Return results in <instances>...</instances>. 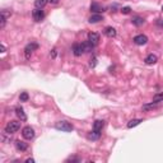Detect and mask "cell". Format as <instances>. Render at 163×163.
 <instances>
[{"instance_id": "cell-1", "label": "cell", "mask_w": 163, "mask_h": 163, "mask_svg": "<svg viewBox=\"0 0 163 163\" xmlns=\"http://www.w3.org/2000/svg\"><path fill=\"white\" fill-rule=\"evenodd\" d=\"M55 127L57 129V130L60 131H65V133H70L73 131V125L69 122V121H65V120H63V121H57L55 124Z\"/></svg>"}, {"instance_id": "cell-2", "label": "cell", "mask_w": 163, "mask_h": 163, "mask_svg": "<svg viewBox=\"0 0 163 163\" xmlns=\"http://www.w3.org/2000/svg\"><path fill=\"white\" fill-rule=\"evenodd\" d=\"M19 129H21V122L19 121H16V120H13V121H9L5 126V131L8 134H14L17 133Z\"/></svg>"}, {"instance_id": "cell-3", "label": "cell", "mask_w": 163, "mask_h": 163, "mask_svg": "<svg viewBox=\"0 0 163 163\" xmlns=\"http://www.w3.org/2000/svg\"><path fill=\"white\" fill-rule=\"evenodd\" d=\"M22 136L26 140H32V139L35 138V130H33L31 126L23 127V130H22Z\"/></svg>"}, {"instance_id": "cell-4", "label": "cell", "mask_w": 163, "mask_h": 163, "mask_svg": "<svg viewBox=\"0 0 163 163\" xmlns=\"http://www.w3.org/2000/svg\"><path fill=\"white\" fill-rule=\"evenodd\" d=\"M32 17L36 22H41V21H44V18H45V12L42 10L41 8H36L35 10L32 12Z\"/></svg>"}, {"instance_id": "cell-5", "label": "cell", "mask_w": 163, "mask_h": 163, "mask_svg": "<svg viewBox=\"0 0 163 163\" xmlns=\"http://www.w3.org/2000/svg\"><path fill=\"white\" fill-rule=\"evenodd\" d=\"M38 49V44L36 42H31V44H28L26 47H24V54H26V57L27 59H30V56L33 51H36Z\"/></svg>"}, {"instance_id": "cell-6", "label": "cell", "mask_w": 163, "mask_h": 163, "mask_svg": "<svg viewBox=\"0 0 163 163\" xmlns=\"http://www.w3.org/2000/svg\"><path fill=\"white\" fill-rule=\"evenodd\" d=\"M10 16H12V12L10 10L3 9V10H1V24H0V27H1V28L5 27V23H7L8 19L10 18Z\"/></svg>"}, {"instance_id": "cell-7", "label": "cell", "mask_w": 163, "mask_h": 163, "mask_svg": "<svg viewBox=\"0 0 163 163\" xmlns=\"http://www.w3.org/2000/svg\"><path fill=\"white\" fill-rule=\"evenodd\" d=\"M148 42V37L145 35H138L134 37V44H136L139 46H143V45H145Z\"/></svg>"}, {"instance_id": "cell-8", "label": "cell", "mask_w": 163, "mask_h": 163, "mask_svg": "<svg viewBox=\"0 0 163 163\" xmlns=\"http://www.w3.org/2000/svg\"><path fill=\"white\" fill-rule=\"evenodd\" d=\"M88 41L90 42V44H93L94 46L98 45V42H99V35H98V33H96V32H89V33H88Z\"/></svg>"}, {"instance_id": "cell-9", "label": "cell", "mask_w": 163, "mask_h": 163, "mask_svg": "<svg viewBox=\"0 0 163 163\" xmlns=\"http://www.w3.org/2000/svg\"><path fill=\"white\" fill-rule=\"evenodd\" d=\"M90 12L94 13V14H99V13L104 12V8L101 7L99 4H97V3H92V4H90Z\"/></svg>"}, {"instance_id": "cell-10", "label": "cell", "mask_w": 163, "mask_h": 163, "mask_svg": "<svg viewBox=\"0 0 163 163\" xmlns=\"http://www.w3.org/2000/svg\"><path fill=\"white\" fill-rule=\"evenodd\" d=\"M82 49H83V51L84 52H92L93 51V47H94V45L93 44H90L89 41H85V42H82Z\"/></svg>"}, {"instance_id": "cell-11", "label": "cell", "mask_w": 163, "mask_h": 163, "mask_svg": "<svg viewBox=\"0 0 163 163\" xmlns=\"http://www.w3.org/2000/svg\"><path fill=\"white\" fill-rule=\"evenodd\" d=\"M16 148L21 152H26L28 149V144L24 143V142H22V140H17L16 142Z\"/></svg>"}, {"instance_id": "cell-12", "label": "cell", "mask_w": 163, "mask_h": 163, "mask_svg": "<svg viewBox=\"0 0 163 163\" xmlns=\"http://www.w3.org/2000/svg\"><path fill=\"white\" fill-rule=\"evenodd\" d=\"M16 115L21 119V121H26V120H27V115L24 113V110H23L22 107H17L16 108Z\"/></svg>"}, {"instance_id": "cell-13", "label": "cell", "mask_w": 163, "mask_h": 163, "mask_svg": "<svg viewBox=\"0 0 163 163\" xmlns=\"http://www.w3.org/2000/svg\"><path fill=\"white\" fill-rule=\"evenodd\" d=\"M104 35H106L108 38H113V37H116L117 32H116V30H115L113 27H107L106 30H104Z\"/></svg>"}, {"instance_id": "cell-14", "label": "cell", "mask_w": 163, "mask_h": 163, "mask_svg": "<svg viewBox=\"0 0 163 163\" xmlns=\"http://www.w3.org/2000/svg\"><path fill=\"white\" fill-rule=\"evenodd\" d=\"M144 61H145V64H148V65H153V64H156L158 61V57L156 55H153V54H149L145 57Z\"/></svg>"}, {"instance_id": "cell-15", "label": "cell", "mask_w": 163, "mask_h": 163, "mask_svg": "<svg viewBox=\"0 0 163 163\" xmlns=\"http://www.w3.org/2000/svg\"><path fill=\"white\" fill-rule=\"evenodd\" d=\"M83 49H82V45L80 44H74L73 46V54L75 56H82V54H83Z\"/></svg>"}, {"instance_id": "cell-16", "label": "cell", "mask_w": 163, "mask_h": 163, "mask_svg": "<svg viewBox=\"0 0 163 163\" xmlns=\"http://www.w3.org/2000/svg\"><path fill=\"white\" fill-rule=\"evenodd\" d=\"M131 23L134 26H136V27H140V26L144 24L145 21H144V18H142V17H134L131 19Z\"/></svg>"}, {"instance_id": "cell-17", "label": "cell", "mask_w": 163, "mask_h": 163, "mask_svg": "<svg viewBox=\"0 0 163 163\" xmlns=\"http://www.w3.org/2000/svg\"><path fill=\"white\" fill-rule=\"evenodd\" d=\"M89 23H99L101 21H103V17L101 14H93V16L89 17Z\"/></svg>"}, {"instance_id": "cell-18", "label": "cell", "mask_w": 163, "mask_h": 163, "mask_svg": "<svg viewBox=\"0 0 163 163\" xmlns=\"http://www.w3.org/2000/svg\"><path fill=\"white\" fill-rule=\"evenodd\" d=\"M88 138L92 139V140H98V139L101 138V131L99 130H94V129H93V131H90L88 134Z\"/></svg>"}, {"instance_id": "cell-19", "label": "cell", "mask_w": 163, "mask_h": 163, "mask_svg": "<svg viewBox=\"0 0 163 163\" xmlns=\"http://www.w3.org/2000/svg\"><path fill=\"white\" fill-rule=\"evenodd\" d=\"M140 122H143L142 119H133V120H130V121L127 122V127H129V129H133V127L138 126Z\"/></svg>"}, {"instance_id": "cell-20", "label": "cell", "mask_w": 163, "mask_h": 163, "mask_svg": "<svg viewBox=\"0 0 163 163\" xmlns=\"http://www.w3.org/2000/svg\"><path fill=\"white\" fill-rule=\"evenodd\" d=\"M103 126H104V121H103V120H97V121H94V124H93V129H94V130L102 131Z\"/></svg>"}, {"instance_id": "cell-21", "label": "cell", "mask_w": 163, "mask_h": 163, "mask_svg": "<svg viewBox=\"0 0 163 163\" xmlns=\"http://www.w3.org/2000/svg\"><path fill=\"white\" fill-rule=\"evenodd\" d=\"M47 3H49V0H36V1H35V5H36V8H41V9H42Z\"/></svg>"}, {"instance_id": "cell-22", "label": "cell", "mask_w": 163, "mask_h": 163, "mask_svg": "<svg viewBox=\"0 0 163 163\" xmlns=\"http://www.w3.org/2000/svg\"><path fill=\"white\" fill-rule=\"evenodd\" d=\"M163 101V92H159V93H157L153 96V102H162Z\"/></svg>"}, {"instance_id": "cell-23", "label": "cell", "mask_w": 163, "mask_h": 163, "mask_svg": "<svg viewBox=\"0 0 163 163\" xmlns=\"http://www.w3.org/2000/svg\"><path fill=\"white\" fill-rule=\"evenodd\" d=\"M157 104H158L157 102H152V103H149V104H144V106H143V110H144V111H149V110L156 108Z\"/></svg>"}, {"instance_id": "cell-24", "label": "cell", "mask_w": 163, "mask_h": 163, "mask_svg": "<svg viewBox=\"0 0 163 163\" xmlns=\"http://www.w3.org/2000/svg\"><path fill=\"white\" fill-rule=\"evenodd\" d=\"M28 98H30V97H28V94H27L26 92H23L21 96H19V99H21V102H27Z\"/></svg>"}, {"instance_id": "cell-25", "label": "cell", "mask_w": 163, "mask_h": 163, "mask_svg": "<svg viewBox=\"0 0 163 163\" xmlns=\"http://www.w3.org/2000/svg\"><path fill=\"white\" fill-rule=\"evenodd\" d=\"M96 65H97V59L96 57H92V59L89 60V68H96Z\"/></svg>"}, {"instance_id": "cell-26", "label": "cell", "mask_w": 163, "mask_h": 163, "mask_svg": "<svg viewBox=\"0 0 163 163\" xmlns=\"http://www.w3.org/2000/svg\"><path fill=\"white\" fill-rule=\"evenodd\" d=\"M131 12V9H130V7H124L122 9H121V13L122 14H129Z\"/></svg>"}, {"instance_id": "cell-27", "label": "cell", "mask_w": 163, "mask_h": 163, "mask_svg": "<svg viewBox=\"0 0 163 163\" xmlns=\"http://www.w3.org/2000/svg\"><path fill=\"white\" fill-rule=\"evenodd\" d=\"M56 55H57V51H56V49H52V50H51V52H50V57H51V59H55Z\"/></svg>"}, {"instance_id": "cell-28", "label": "cell", "mask_w": 163, "mask_h": 163, "mask_svg": "<svg viewBox=\"0 0 163 163\" xmlns=\"http://www.w3.org/2000/svg\"><path fill=\"white\" fill-rule=\"evenodd\" d=\"M80 159L78 157H70V158H68V159H66V162H79Z\"/></svg>"}, {"instance_id": "cell-29", "label": "cell", "mask_w": 163, "mask_h": 163, "mask_svg": "<svg viewBox=\"0 0 163 163\" xmlns=\"http://www.w3.org/2000/svg\"><path fill=\"white\" fill-rule=\"evenodd\" d=\"M60 0H49V3L50 4H54V5H56V4H59Z\"/></svg>"}, {"instance_id": "cell-30", "label": "cell", "mask_w": 163, "mask_h": 163, "mask_svg": "<svg viewBox=\"0 0 163 163\" xmlns=\"http://www.w3.org/2000/svg\"><path fill=\"white\" fill-rule=\"evenodd\" d=\"M157 24L161 26V27H163V19H158V21H157Z\"/></svg>"}, {"instance_id": "cell-31", "label": "cell", "mask_w": 163, "mask_h": 163, "mask_svg": "<svg viewBox=\"0 0 163 163\" xmlns=\"http://www.w3.org/2000/svg\"><path fill=\"white\" fill-rule=\"evenodd\" d=\"M27 163H35V159L33 158H28V159H26Z\"/></svg>"}, {"instance_id": "cell-32", "label": "cell", "mask_w": 163, "mask_h": 163, "mask_svg": "<svg viewBox=\"0 0 163 163\" xmlns=\"http://www.w3.org/2000/svg\"><path fill=\"white\" fill-rule=\"evenodd\" d=\"M5 50H7V47L4 45H1V52H5Z\"/></svg>"}, {"instance_id": "cell-33", "label": "cell", "mask_w": 163, "mask_h": 163, "mask_svg": "<svg viewBox=\"0 0 163 163\" xmlns=\"http://www.w3.org/2000/svg\"><path fill=\"white\" fill-rule=\"evenodd\" d=\"M162 10H163V5H162Z\"/></svg>"}]
</instances>
